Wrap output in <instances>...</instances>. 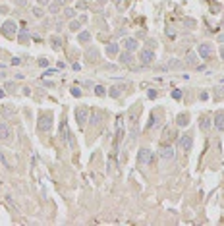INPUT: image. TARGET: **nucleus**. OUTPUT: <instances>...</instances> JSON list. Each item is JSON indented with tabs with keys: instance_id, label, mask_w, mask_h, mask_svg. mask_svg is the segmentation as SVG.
I'll use <instances>...</instances> for the list:
<instances>
[{
	"instance_id": "12",
	"label": "nucleus",
	"mask_w": 224,
	"mask_h": 226,
	"mask_svg": "<svg viewBox=\"0 0 224 226\" xmlns=\"http://www.w3.org/2000/svg\"><path fill=\"white\" fill-rule=\"evenodd\" d=\"M133 54L129 50H126V52H122V54H120V58H118V62L120 64H126V66H129V64H133Z\"/></svg>"
},
{
	"instance_id": "41",
	"label": "nucleus",
	"mask_w": 224,
	"mask_h": 226,
	"mask_svg": "<svg viewBox=\"0 0 224 226\" xmlns=\"http://www.w3.org/2000/svg\"><path fill=\"white\" fill-rule=\"evenodd\" d=\"M4 95H6V91H0V99H2Z\"/></svg>"
},
{
	"instance_id": "35",
	"label": "nucleus",
	"mask_w": 224,
	"mask_h": 226,
	"mask_svg": "<svg viewBox=\"0 0 224 226\" xmlns=\"http://www.w3.org/2000/svg\"><path fill=\"white\" fill-rule=\"evenodd\" d=\"M147 97H149V99H155V97H157V91H153V89H149V91H147Z\"/></svg>"
},
{
	"instance_id": "14",
	"label": "nucleus",
	"mask_w": 224,
	"mask_h": 226,
	"mask_svg": "<svg viewBox=\"0 0 224 226\" xmlns=\"http://www.w3.org/2000/svg\"><path fill=\"white\" fill-rule=\"evenodd\" d=\"M122 89H124V87H120V85H112V87H108L106 95L112 97V99H118L120 95H122Z\"/></svg>"
},
{
	"instance_id": "4",
	"label": "nucleus",
	"mask_w": 224,
	"mask_h": 226,
	"mask_svg": "<svg viewBox=\"0 0 224 226\" xmlns=\"http://www.w3.org/2000/svg\"><path fill=\"white\" fill-rule=\"evenodd\" d=\"M89 114H91V112H89L85 106L75 108V120H77V126H79V128H85L87 120H89Z\"/></svg>"
},
{
	"instance_id": "18",
	"label": "nucleus",
	"mask_w": 224,
	"mask_h": 226,
	"mask_svg": "<svg viewBox=\"0 0 224 226\" xmlns=\"http://www.w3.org/2000/svg\"><path fill=\"white\" fill-rule=\"evenodd\" d=\"M176 124L182 126V128L189 126V116H187V114H178V118H176Z\"/></svg>"
},
{
	"instance_id": "20",
	"label": "nucleus",
	"mask_w": 224,
	"mask_h": 226,
	"mask_svg": "<svg viewBox=\"0 0 224 226\" xmlns=\"http://www.w3.org/2000/svg\"><path fill=\"white\" fill-rule=\"evenodd\" d=\"M197 64V52H189L186 56V66H195Z\"/></svg>"
},
{
	"instance_id": "8",
	"label": "nucleus",
	"mask_w": 224,
	"mask_h": 226,
	"mask_svg": "<svg viewBox=\"0 0 224 226\" xmlns=\"http://www.w3.org/2000/svg\"><path fill=\"white\" fill-rule=\"evenodd\" d=\"M60 135H62V139H64V143H68L70 147H74V139H72V133H70V130H68V122H66V120L60 122Z\"/></svg>"
},
{
	"instance_id": "13",
	"label": "nucleus",
	"mask_w": 224,
	"mask_h": 226,
	"mask_svg": "<svg viewBox=\"0 0 224 226\" xmlns=\"http://www.w3.org/2000/svg\"><path fill=\"white\" fill-rule=\"evenodd\" d=\"M137 46H139V43H137V39H133V37H129V39H126V41H124V49H126V50H129V52L137 50Z\"/></svg>"
},
{
	"instance_id": "19",
	"label": "nucleus",
	"mask_w": 224,
	"mask_h": 226,
	"mask_svg": "<svg viewBox=\"0 0 224 226\" xmlns=\"http://www.w3.org/2000/svg\"><path fill=\"white\" fill-rule=\"evenodd\" d=\"M77 41H79L81 45H87L91 41V33H89V31H81V33L77 35Z\"/></svg>"
},
{
	"instance_id": "23",
	"label": "nucleus",
	"mask_w": 224,
	"mask_h": 226,
	"mask_svg": "<svg viewBox=\"0 0 224 226\" xmlns=\"http://www.w3.org/2000/svg\"><path fill=\"white\" fill-rule=\"evenodd\" d=\"M62 2H64V0H54V2L50 4V12H52V14H56V12H58V10H60Z\"/></svg>"
},
{
	"instance_id": "21",
	"label": "nucleus",
	"mask_w": 224,
	"mask_h": 226,
	"mask_svg": "<svg viewBox=\"0 0 224 226\" xmlns=\"http://www.w3.org/2000/svg\"><path fill=\"white\" fill-rule=\"evenodd\" d=\"M159 122H160V118H159V114H151V120H149V124H147V130H151L153 126H159Z\"/></svg>"
},
{
	"instance_id": "31",
	"label": "nucleus",
	"mask_w": 224,
	"mask_h": 226,
	"mask_svg": "<svg viewBox=\"0 0 224 226\" xmlns=\"http://www.w3.org/2000/svg\"><path fill=\"white\" fill-rule=\"evenodd\" d=\"M0 112H2V116H6V118H10V116H12V110H10V108H6V106H2V108H0Z\"/></svg>"
},
{
	"instance_id": "26",
	"label": "nucleus",
	"mask_w": 224,
	"mask_h": 226,
	"mask_svg": "<svg viewBox=\"0 0 224 226\" xmlns=\"http://www.w3.org/2000/svg\"><path fill=\"white\" fill-rule=\"evenodd\" d=\"M166 66H168V68H174V70H176V68H182L184 64H182L180 60H174V58H172V60H168V64H166Z\"/></svg>"
},
{
	"instance_id": "40",
	"label": "nucleus",
	"mask_w": 224,
	"mask_h": 226,
	"mask_svg": "<svg viewBox=\"0 0 224 226\" xmlns=\"http://www.w3.org/2000/svg\"><path fill=\"white\" fill-rule=\"evenodd\" d=\"M218 54H220V58L224 60V46H220V50H218Z\"/></svg>"
},
{
	"instance_id": "17",
	"label": "nucleus",
	"mask_w": 224,
	"mask_h": 226,
	"mask_svg": "<svg viewBox=\"0 0 224 226\" xmlns=\"http://www.w3.org/2000/svg\"><path fill=\"white\" fill-rule=\"evenodd\" d=\"M29 37H31V35H29V29H27V27H23V29L18 33V39H19V43H23V45L29 41Z\"/></svg>"
},
{
	"instance_id": "28",
	"label": "nucleus",
	"mask_w": 224,
	"mask_h": 226,
	"mask_svg": "<svg viewBox=\"0 0 224 226\" xmlns=\"http://www.w3.org/2000/svg\"><path fill=\"white\" fill-rule=\"evenodd\" d=\"M60 45H62V39H60V37H52V46H54L56 50L60 49Z\"/></svg>"
},
{
	"instance_id": "3",
	"label": "nucleus",
	"mask_w": 224,
	"mask_h": 226,
	"mask_svg": "<svg viewBox=\"0 0 224 226\" xmlns=\"http://www.w3.org/2000/svg\"><path fill=\"white\" fill-rule=\"evenodd\" d=\"M0 33H2L4 37H15V33H18V25H15L14 19H8V22H4V25L0 27Z\"/></svg>"
},
{
	"instance_id": "24",
	"label": "nucleus",
	"mask_w": 224,
	"mask_h": 226,
	"mask_svg": "<svg viewBox=\"0 0 224 226\" xmlns=\"http://www.w3.org/2000/svg\"><path fill=\"white\" fill-rule=\"evenodd\" d=\"M97 56H99V52H97L95 49H93V50H87V60H89V62H95Z\"/></svg>"
},
{
	"instance_id": "37",
	"label": "nucleus",
	"mask_w": 224,
	"mask_h": 226,
	"mask_svg": "<svg viewBox=\"0 0 224 226\" xmlns=\"http://www.w3.org/2000/svg\"><path fill=\"white\" fill-rule=\"evenodd\" d=\"M39 2V6H46V4H48V0H37Z\"/></svg>"
},
{
	"instance_id": "11",
	"label": "nucleus",
	"mask_w": 224,
	"mask_h": 226,
	"mask_svg": "<svg viewBox=\"0 0 224 226\" xmlns=\"http://www.w3.org/2000/svg\"><path fill=\"white\" fill-rule=\"evenodd\" d=\"M212 126H215L218 131H224V110H216L215 120H212Z\"/></svg>"
},
{
	"instance_id": "6",
	"label": "nucleus",
	"mask_w": 224,
	"mask_h": 226,
	"mask_svg": "<svg viewBox=\"0 0 224 226\" xmlns=\"http://www.w3.org/2000/svg\"><path fill=\"white\" fill-rule=\"evenodd\" d=\"M178 145H180V149L184 151V153H189L191 147H193V135H191V133H184L178 139Z\"/></svg>"
},
{
	"instance_id": "9",
	"label": "nucleus",
	"mask_w": 224,
	"mask_h": 226,
	"mask_svg": "<svg viewBox=\"0 0 224 226\" xmlns=\"http://www.w3.org/2000/svg\"><path fill=\"white\" fill-rule=\"evenodd\" d=\"M0 141H4V143L12 141V130L6 122H0Z\"/></svg>"
},
{
	"instance_id": "16",
	"label": "nucleus",
	"mask_w": 224,
	"mask_h": 226,
	"mask_svg": "<svg viewBox=\"0 0 224 226\" xmlns=\"http://www.w3.org/2000/svg\"><path fill=\"white\" fill-rule=\"evenodd\" d=\"M118 52H120L118 43H110V45H106V54H108V56H116Z\"/></svg>"
},
{
	"instance_id": "27",
	"label": "nucleus",
	"mask_w": 224,
	"mask_h": 226,
	"mask_svg": "<svg viewBox=\"0 0 224 226\" xmlns=\"http://www.w3.org/2000/svg\"><path fill=\"white\" fill-rule=\"evenodd\" d=\"M4 89H6L8 93H14V91H15V83H12V81H6V83H4Z\"/></svg>"
},
{
	"instance_id": "38",
	"label": "nucleus",
	"mask_w": 224,
	"mask_h": 226,
	"mask_svg": "<svg viewBox=\"0 0 224 226\" xmlns=\"http://www.w3.org/2000/svg\"><path fill=\"white\" fill-rule=\"evenodd\" d=\"M12 64H14V66H18V64H22V60H19V58H14V60H12Z\"/></svg>"
},
{
	"instance_id": "32",
	"label": "nucleus",
	"mask_w": 224,
	"mask_h": 226,
	"mask_svg": "<svg viewBox=\"0 0 224 226\" xmlns=\"http://www.w3.org/2000/svg\"><path fill=\"white\" fill-rule=\"evenodd\" d=\"M72 95H74V97H81V89L79 87H74V89H72Z\"/></svg>"
},
{
	"instance_id": "33",
	"label": "nucleus",
	"mask_w": 224,
	"mask_h": 226,
	"mask_svg": "<svg viewBox=\"0 0 224 226\" xmlns=\"http://www.w3.org/2000/svg\"><path fill=\"white\" fill-rule=\"evenodd\" d=\"M172 97H174V99H182V91H180V89H174V91H172Z\"/></svg>"
},
{
	"instance_id": "2",
	"label": "nucleus",
	"mask_w": 224,
	"mask_h": 226,
	"mask_svg": "<svg viewBox=\"0 0 224 226\" xmlns=\"http://www.w3.org/2000/svg\"><path fill=\"white\" fill-rule=\"evenodd\" d=\"M212 54H215V46L211 43H199L197 45V56L203 60H211Z\"/></svg>"
},
{
	"instance_id": "10",
	"label": "nucleus",
	"mask_w": 224,
	"mask_h": 226,
	"mask_svg": "<svg viewBox=\"0 0 224 226\" xmlns=\"http://www.w3.org/2000/svg\"><path fill=\"white\" fill-rule=\"evenodd\" d=\"M160 157H162L164 160H174V157H176L174 147L172 145H162L160 147Z\"/></svg>"
},
{
	"instance_id": "15",
	"label": "nucleus",
	"mask_w": 224,
	"mask_h": 226,
	"mask_svg": "<svg viewBox=\"0 0 224 226\" xmlns=\"http://www.w3.org/2000/svg\"><path fill=\"white\" fill-rule=\"evenodd\" d=\"M211 126H212V122H211L207 116H201V118H199V128H201L203 131H209Z\"/></svg>"
},
{
	"instance_id": "29",
	"label": "nucleus",
	"mask_w": 224,
	"mask_h": 226,
	"mask_svg": "<svg viewBox=\"0 0 224 226\" xmlns=\"http://www.w3.org/2000/svg\"><path fill=\"white\" fill-rule=\"evenodd\" d=\"M89 120H91V124H99V120H101V114H99V112H93Z\"/></svg>"
},
{
	"instance_id": "34",
	"label": "nucleus",
	"mask_w": 224,
	"mask_h": 226,
	"mask_svg": "<svg viewBox=\"0 0 224 226\" xmlns=\"http://www.w3.org/2000/svg\"><path fill=\"white\" fill-rule=\"evenodd\" d=\"M39 66L46 68V66H48V60H46V58H39Z\"/></svg>"
},
{
	"instance_id": "5",
	"label": "nucleus",
	"mask_w": 224,
	"mask_h": 226,
	"mask_svg": "<svg viewBox=\"0 0 224 226\" xmlns=\"http://www.w3.org/2000/svg\"><path fill=\"white\" fill-rule=\"evenodd\" d=\"M52 130V114L46 112V114H41L39 118V131H50Z\"/></svg>"
},
{
	"instance_id": "36",
	"label": "nucleus",
	"mask_w": 224,
	"mask_h": 226,
	"mask_svg": "<svg viewBox=\"0 0 224 226\" xmlns=\"http://www.w3.org/2000/svg\"><path fill=\"white\" fill-rule=\"evenodd\" d=\"M74 15H75L74 10H66V18H74Z\"/></svg>"
},
{
	"instance_id": "1",
	"label": "nucleus",
	"mask_w": 224,
	"mask_h": 226,
	"mask_svg": "<svg viewBox=\"0 0 224 226\" xmlns=\"http://www.w3.org/2000/svg\"><path fill=\"white\" fill-rule=\"evenodd\" d=\"M153 160H155V155H153V151H151V149H147V147H141V149L137 151V164L149 166Z\"/></svg>"
},
{
	"instance_id": "25",
	"label": "nucleus",
	"mask_w": 224,
	"mask_h": 226,
	"mask_svg": "<svg viewBox=\"0 0 224 226\" xmlns=\"http://www.w3.org/2000/svg\"><path fill=\"white\" fill-rule=\"evenodd\" d=\"M79 27H81V22H79V19L70 22V31H79Z\"/></svg>"
},
{
	"instance_id": "7",
	"label": "nucleus",
	"mask_w": 224,
	"mask_h": 226,
	"mask_svg": "<svg viewBox=\"0 0 224 226\" xmlns=\"http://www.w3.org/2000/svg\"><path fill=\"white\" fill-rule=\"evenodd\" d=\"M155 58H157V54H155L153 49H143L141 52H139V62H141L143 66H149Z\"/></svg>"
},
{
	"instance_id": "30",
	"label": "nucleus",
	"mask_w": 224,
	"mask_h": 226,
	"mask_svg": "<svg viewBox=\"0 0 224 226\" xmlns=\"http://www.w3.org/2000/svg\"><path fill=\"white\" fill-rule=\"evenodd\" d=\"M33 15H35V18H43V8H41V6L33 8Z\"/></svg>"
},
{
	"instance_id": "22",
	"label": "nucleus",
	"mask_w": 224,
	"mask_h": 226,
	"mask_svg": "<svg viewBox=\"0 0 224 226\" xmlns=\"http://www.w3.org/2000/svg\"><path fill=\"white\" fill-rule=\"evenodd\" d=\"M93 89H95V95L97 97H106V89L102 87V85H95Z\"/></svg>"
},
{
	"instance_id": "39",
	"label": "nucleus",
	"mask_w": 224,
	"mask_h": 226,
	"mask_svg": "<svg viewBox=\"0 0 224 226\" xmlns=\"http://www.w3.org/2000/svg\"><path fill=\"white\" fill-rule=\"evenodd\" d=\"M72 68H74V70H75V72H79V70H81V66H79V64H77V62H75V64H74V66H72Z\"/></svg>"
}]
</instances>
